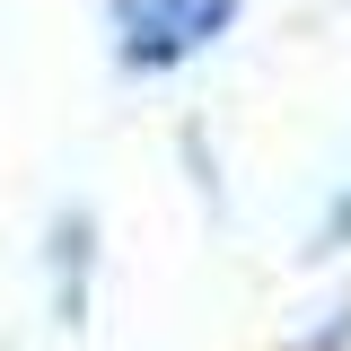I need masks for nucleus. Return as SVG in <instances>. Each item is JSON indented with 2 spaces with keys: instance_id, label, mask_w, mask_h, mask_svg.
<instances>
[{
  "instance_id": "nucleus-1",
  "label": "nucleus",
  "mask_w": 351,
  "mask_h": 351,
  "mask_svg": "<svg viewBox=\"0 0 351 351\" xmlns=\"http://www.w3.org/2000/svg\"><path fill=\"white\" fill-rule=\"evenodd\" d=\"M246 0H106V53L123 80H176L237 36Z\"/></svg>"
},
{
  "instance_id": "nucleus-2",
  "label": "nucleus",
  "mask_w": 351,
  "mask_h": 351,
  "mask_svg": "<svg viewBox=\"0 0 351 351\" xmlns=\"http://www.w3.org/2000/svg\"><path fill=\"white\" fill-rule=\"evenodd\" d=\"M88 290H97V211L88 202H62L44 219V299H53V325H88Z\"/></svg>"
},
{
  "instance_id": "nucleus-3",
  "label": "nucleus",
  "mask_w": 351,
  "mask_h": 351,
  "mask_svg": "<svg viewBox=\"0 0 351 351\" xmlns=\"http://www.w3.org/2000/svg\"><path fill=\"white\" fill-rule=\"evenodd\" d=\"M307 255H351V176L334 184V202H325V219H316V246Z\"/></svg>"
}]
</instances>
